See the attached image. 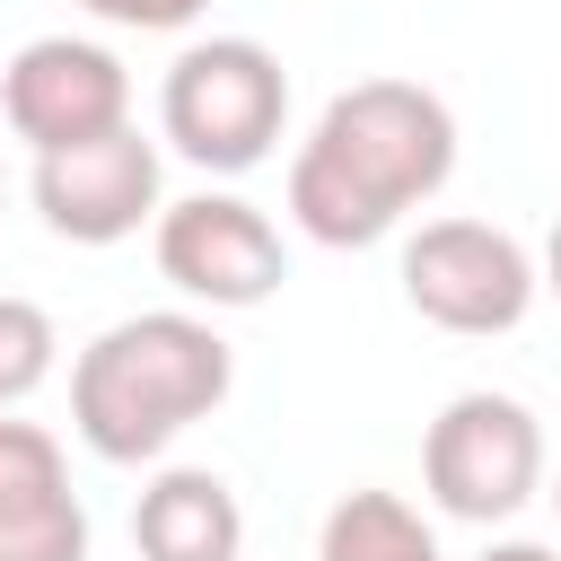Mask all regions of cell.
Masks as SVG:
<instances>
[{
    "label": "cell",
    "instance_id": "4fadbf2b",
    "mask_svg": "<svg viewBox=\"0 0 561 561\" xmlns=\"http://www.w3.org/2000/svg\"><path fill=\"white\" fill-rule=\"evenodd\" d=\"M88 18H105V26H131V35H175V26H193L210 0H79Z\"/></svg>",
    "mask_w": 561,
    "mask_h": 561
},
{
    "label": "cell",
    "instance_id": "3957f363",
    "mask_svg": "<svg viewBox=\"0 0 561 561\" xmlns=\"http://www.w3.org/2000/svg\"><path fill=\"white\" fill-rule=\"evenodd\" d=\"M289 123V70L272 44L254 35H210L184 44L158 79V131L175 158H193L202 175H245L272 158Z\"/></svg>",
    "mask_w": 561,
    "mask_h": 561
},
{
    "label": "cell",
    "instance_id": "7a4b0ae2",
    "mask_svg": "<svg viewBox=\"0 0 561 561\" xmlns=\"http://www.w3.org/2000/svg\"><path fill=\"white\" fill-rule=\"evenodd\" d=\"M228 386H237V351L202 316L149 307V316L105 324L70 359V430L105 465H149L193 421H210L228 403Z\"/></svg>",
    "mask_w": 561,
    "mask_h": 561
},
{
    "label": "cell",
    "instance_id": "5bb4252c",
    "mask_svg": "<svg viewBox=\"0 0 561 561\" xmlns=\"http://www.w3.org/2000/svg\"><path fill=\"white\" fill-rule=\"evenodd\" d=\"M482 561H561V552H552V543H491Z\"/></svg>",
    "mask_w": 561,
    "mask_h": 561
},
{
    "label": "cell",
    "instance_id": "ba28073f",
    "mask_svg": "<svg viewBox=\"0 0 561 561\" xmlns=\"http://www.w3.org/2000/svg\"><path fill=\"white\" fill-rule=\"evenodd\" d=\"M35 210L70 245H123L158 219V149L131 123H114L79 149H44L35 158Z\"/></svg>",
    "mask_w": 561,
    "mask_h": 561
},
{
    "label": "cell",
    "instance_id": "9a60e30c",
    "mask_svg": "<svg viewBox=\"0 0 561 561\" xmlns=\"http://www.w3.org/2000/svg\"><path fill=\"white\" fill-rule=\"evenodd\" d=\"M543 289H552V298H561V228H552V237H543Z\"/></svg>",
    "mask_w": 561,
    "mask_h": 561
},
{
    "label": "cell",
    "instance_id": "9c48e42d",
    "mask_svg": "<svg viewBox=\"0 0 561 561\" xmlns=\"http://www.w3.org/2000/svg\"><path fill=\"white\" fill-rule=\"evenodd\" d=\"M0 561H88V508L35 421H0Z\"/></svg>",
    "mask_w": 561,
    "mask_h": 561
},
{
    "label": "cell",
    "instance_id": "30bf717a",
    "mask_svg": "<svg viewBox=\"0 0 561 561\" xmlns=\"http://www.w3.org/2000/svg\"><path fill=\"white\" fill-rule=\"evenodd\" d=\"M131 543H140V561H237L245 508L210 465H167L131 500Z\"/></svg>",
    "mask_w": 561,
    "mask_h": 561
},
{
    "label": "cell",
    "instance_id": "277c9868",
    "mask_svg": "<svg viewBox=\"0 0 561 561\" xmlns=\"http://www.w3.org/2000/svg\"><path fill=\"white\" fill-rule=\"evenodd\" d=\"M421 482L438 500V517H465V526H500L517 517L535 491H543V430L517 394H456L430 438H421Z\"/></svg>",
    "mask_w": 561,
    "mask_h": 561
},
{
    "label": "cell",
    "instance_id": "6da1fadb",
    "mask_svg": "<svg viewBox=\"0 0 561 561\" xmlns=\"http://www.w3.org/2000/svg\"><path fill=\"white\" fill-rule=\"evenodd\" d=\"M456 175V114L421 79L342 88L289 158V219L316 245H377Z\"/></svg>",
    "mask_w": 561,
    "mask_h": 561
},
{
    "label": "cell",
    "instance_id": "52a82bcc",
    "mask_svg": "<svg viewBox=\"0 0 561 561\" xmlns=\"http://www.w3.org/2000/svg\"><path fill=\"white\" fill-rule=\"evenodd\" d=\"M0 114L35 158L44 149H79V140L131 123V70L88 35H35L0 70Z\"/></svg>",
    "mask_w": 561,
    "mask_h": 561
},
{
    "label": "cell",
    "instance_id": "8fae6325",
    "mask_svg": "<svg viewBox=\"0 0 561 561\" xmlns=\"http://www.w3.org/2000/svg\"><path fill=\"white\" fill-rule=\"evenodd\" d=\"M316 561H447L430 517L394 491H342L324 508V535H316Z\"/></svg>",
    "mask_w": 561,
    "mask_h": 561
},
{
    "label": "cell",
    "instance_id": "5b68a950",
    "mask_svg": "<svg viewBox=\"0 0 561 561\" xmlns=\"http://www.w3.org/2000/svg\"><path fill=\"white\" fill-rule=\"evenodd\" d=\"M535 289H543L535 254L491 219H421V237L403 245V298L438 333H465V342L517 333Z\"/></svg>",
    "mask_w": 561,
    "mask_h": 561
},
{
    "label": "cell",
    "instance_id": "8992f818",
    "mask_svg": "<svg viewBox=\"0 0 561 561\" xmlns=\"http://www.w3.org/2000/svg\"><path fill=\"white\" fill-rule=\"evenodd\" d=\"M158 272L193 307H263L289 280V254L245 193H184L158 202Z\"/></svg>",
    "mask_w": 561,
    "mask_h": 561
},
{
    "label": "cell",
    "instance_id": "2e32d148",
    "mask_svg": "<svg viewBox=\"0 0 561 561\" xmlns=\"http://www.w3.org/2000/svg\"><path fill=\"white\" fill-rule=\"evenodd\" d=\"M543 500H552V508H561V473H552V491H543Z\"/></svg>",
    "mask_w": 561,
    "mask_h": 561
},
{
    "label": "cell",
    "instance_id": "7c38bea8",
    "mask_svg": "<svg viewBox=\"0 0 561 561\" xmlns=\"http://www.w3.org/2000/svg\"><path fill=\"white\" fill-rule=\"evenodd\" d=\"M53 351H61L53 316H44L35 298H9V289H0V412L26 403V394L53 377Z\"/></svg>",
    "mask_w": 561,
    "mask_h": 561
}]
</instances>
